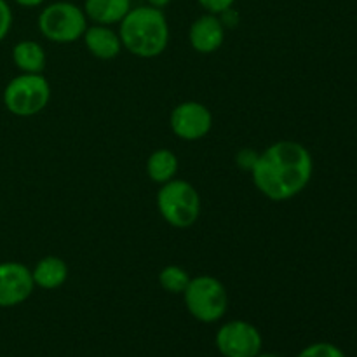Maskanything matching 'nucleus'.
I'll return each instance as SVG.
<instances>
[{"label":"nucleus","mask_w":357,"mask_h":357,"mask_svg":"<svg viewBox=\"0 0 357 357\" xmlns=\"http://www.w3.org/2000/svg\"><path fill=\"white\" fill-rule=\"evenodd\" d=\"M31 278H33L35 286L40 289H52L61 288L68 279V265L63 258L49 255V257L40 258L31 268Z\"/></svg>","instance_id":"obj_12"},{"label":"nucleus","mask_w":357,"mask_h":357,"mask_svg":"<svg viewBox=\"0 0 357 357\" xmlns=\"http://www.w3.org/2000/svg\"><path fill=\"white\" fill-rule=\"evenodd\" d=\"M257 357H281V356H275V354H261V352H260V354H258Z\"/></svg>","instance_id":"obj_23"},{"label":"nucleus","mask_w":357,"mask_h":357,"mask_svg":"<svg viewBox=\"0 0 357 357\" xmlns=\"http://www.w3.org/2000/svg\"><path fill=\"white\" fill-rule=\"evenodd\" d=\"M188 42L199 54H213L225 42V26L218 14L206 13L192 23L188 30Z\"/></svg>","instance_id":"obj_10"},{"label":"nucleus","mask_w":357,"mask_h":357,"mask_svg":"<svg viewBox=\"0 0 357 357\" xmlns=\"http://www.w3.org/2000/svg\"><path fill=\"white\" fill-rule=\"evenodd\" d=\"M157 209L167 225L188 229L201 216V195L187 180H174L160 185L157 192Z\"/></svg>","instance_id":"obj_3"},{"label":"nucleus","mask_w":357,"mask_h":357,"mask_svg":"<svg viewBox=\"0 0 357 357\" xmlns=\"http://www.w3.org/2000/svg\"><path fill=\"white\" fill-rule=\"evenodd\" d=\"M261 344V333L248 321H229L216 333V347L225 357H257Z\"/></svg>","instance_id":"obj_7"},{"label":"nucleus","mask_w":357,"mask_h":357,"mask_svg":"<svg viewBox=\"0 0 357 357\" xmlns=\"http://www.w3.org/2000/svg\"><path fill=\"white\" fill-rule=\"evenodd\" d=\"M258 155H260V152H257V150H253V149L239 150V153H237V155H236L237 166H239L241 169L250 171V173H251L253 166H255V164H257Z\"/></svg>","instance_id":"obj_20"},{"label":"nucleus","mask_w":357,"mask_h":357,"mask_svg":"<svg viewBox=\"0 0 357 357\" xmlns=\"http://www.w3.org/2000/svg\"><path fill=\"white\" fill-rule=\"evenodd\" d=\"M35 288L31 271L20 261L0 264V307L10 309L26 302Z\"/></svg>","instance_id":"obj_9"},{"label":"nucleus","mask_w":357,"mask_h":357,"mask_svg":"<svg viewBox=\"0 0 357 357\" xmlns=\"http://www.w3.org/2000/svg\"><path fill=\"white\" fill-rule=\"evenodd\" d=\"M3 105L16 117H33L51 101V84L44 73H20L3 89Z\"/></svg>","instance_id":"obj_6"},{"label":"nucleus","mask_w":357,"mask_h":357,"mask_svg":"<svg viewBox=\"0 0 357 357\" xmlns=\"http://www.w3.org/2000/svg\"><path fill=\"white\" fill-rule=\"evenodd\" d=\"M171 2H173V0H146V6H152L155 7V9L164 10Z\"/></svg>","instance_id":"obj_22"},{"label":"nucleus","mask_w":357,"mask_h":357,"mask_svg":"<svg viewBox=\"0 0 357 357\" xmlns=\"http://www.w3.org/2000/svg\"><path fill=\"white\" fill-rule=\"evenodd\" d=\"M199 6L206 10V13H211V14H222L225 10L232 9L236 0H197Z\"/></svg>","instance_id":"obj_19"},{"label":"nucleus","mask_w":357,"mask_h":357,"mask_svg":"<svg viewBox=\"0 0 357 357\" xmlns=\"http://www.w3.org/2000/svg\"><path fill=\"white\" fill-rule=\"evenodd\" d=\"M13 26V10L7 0H0V42L7 37Z\"/></svg>","instance_id":"obj_18"},{"label":"nucleus","mask_w":357,"mask_h":357,"mask_svg":"<svg viewBox=\"0 0 357 357\" xmlns=\"http://www.w3.org/2000/svg\"><path fill=\"white\" fill-rule=\"evenodd\" d=\"M87 16L82 7H79L73 2H59L47 3L40 10L37 20L38 31L42 37L54 44H73L80 40L86 31Z\"/></svg>","instance_id":"obj_5"},{"label":"nucleus","mask_w":357,"mask_h":357,"mask_svg":"<svg viewBox=\"0 0 357 357\" xmlns=\"http://www.w3.org/2000/svg\"><path fill=\"white\" fill-rule=\"evenodd\" d=\"M119 35L122 47L142 59L159 58L171 38L166 14L152 6L132 7L119 23Z\"/></svg>","instance_id":"obj_2"},{"label":"nucleus","mask_w":357,"mask_h":357,"mask_svg":"<svg viewBox=\"0 0 357 357\" xmlns=\"http://www.w3.org/2000/svg\"><path fill=\"white\" fill-rule=\"evenodd\" d=\"M314 160L307 146L291 139H281L260 152L251 169V178L264 197L282 202L302 194L310 183Z\"/></svg>","instance_id":"obj_1"},{"label":"nucleus","mask_w":357,"mask_h":357,"mask_svg":"<svg viewBox=\"0 0 357 357\" xmlns=\"http://www.w3.org/2000/svg\"><path fill=\"white\" fill-rule=\"evenodd\" d=\"M296 357H347L342 349L337 345L328 344V342H319V344H312L309 347L303 349Z\"/></svg>","instance_id":"obj_17"},{"label":"nucleus","mask_w":357,"mask_h":357,"mask_svg":"<svg viewBox=\"0 0 357 357\" xmlns=\"http://www.w3.org/2000/svg\"><path fill=\"white\" fill-rule=\"evenodd\" d=\"M13 61L21 73H44L47 54L37 40H20L13 47Z\"/></svg>","instance_id":"obj_14"},{"label":"nucleus","mask_w":357,"mask_h":357,"mask_svg":"<svg viewBox=\"0 0 357 357\" xmlns=\"http://www.w3.org/2000/svg\"><path fill=\"white\" fill-rule=\"evenodd\" d=\"M17 6L28 7V9H33V7H40L42 3H45L47 0H14Z\"/></svg>","instance_id":"obj_21"},{"label":"nucleus","mask_w":357,"mask_h":357,"mask_svg":"<svg viewBox=\"0 0 357 357\" xmlns=\"http://www.w3.org/2000/svg\"><path fill=\"white\" fill-rule=\"evenodd\" d=\"M157 279L164 291L173 293V295H183L187 286L190 284L192 275L180 265H167L159 272Z\"/></svg>","instance_id":"obj_16"},{"label":"nucleus","mask_w":357,"mask_h":357,"mask_svg":"<svg viewBox=\"0 0 357 357\" xmlns=\"http://www.w3.org/2000/svg\"><path fill=\"white\" fill-rule=\"evenodd\" d=\"M169 128L183 142H199L213 129V114L201 101H183L169 114Z\"/></svg>","instance_id":"obj_8"},{"label":"nucleus","mask_w":357,"mask_h":357,"mask_svg":"<svg viewBox=\"0 0 357 357\" xmlns=\"http://www.w3.org/2000/svg\"><path fill=\"white\" fill-rule=\"evenodd\" d=\"M183 302L194 319L201 323H216L229 309V293L225 284L215 275L201 274L190 279L183 291Z\"/></svg>","instance_id":"obj_4"},{"label":"nucleus","mask_w":357,"mask_h":357,"mask_svg":"<svg viewBox=\"0 0 357 357\" xmlns=\"http://www.w3.org/2000/svg\"><path fill=\"white\" fill-rule=\"evenodd\" d=\"M180 169L178 155L169 149H157L146 159V174L153 183L164 185L174 180Z\"/></svg>","instance_id":"obj_15"},{"label":"nucleus","mask_w":357,"mask_h":357,"mask_svg":"<svg viewBox=\"0 0 357 357\" xmlns=\"http://www.w3.org/2000/svg\"><path fill=\"white\" fill-rule=\"evenodd\" d=\"M84 13L94 24H119L132 9L131 0H86Z\"/></svg>","instance_id":"obj_13"},{"label":"nucleus","mask_w":357,"mask_h":357,"mask_svg":"<svg viewBox=\"0 0 357 357\" xmlns=\"http://www.w3.org/2000/svg\"><path fill=\"white\" fill-rule=\"evenodd\" d=\"M82 40L91 56L101 61L115 59L122 52V40L119 31L107 24H93L87 26L82 35Z\"/></svg>","instance_id":"obj_11"}]
</instances>
